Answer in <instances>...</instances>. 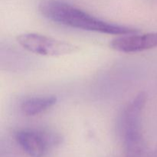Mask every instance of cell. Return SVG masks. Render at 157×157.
<instances>
[{"label": "cell", "instance_id": "1", "mask_svg": "<svg viewBox=\"0 0 157 157\" xmlns=\"http://www.w3.org/2000/svg\"><path fill=\"white\" fill-rule=\"evenodd\" d=\"M40 12L50 21L71 28L115 35L138 33L139 30L104 21L85 11L59 0H44Z\"/></svg>", "mask_w": 157, "mask_h": 157}, {"label": "cell", "instance_id": "2", "mask_svg": "<svg viewBox=\"0 0 157 157\" xmlns=\"http://www.w3.org/2000/svg\"><path fill=\"white\" fill-rule=\"evenodd\" d=\"M17 41L28 52L43 56L59 57L78 51L75 44L37 33L21 34L17 37Z\"/></svg>", "mask_w": 157, "mask_h": 157}, {"label": "cell", "instance_id": "3", "mask_svg": "<svg viewBox=\"0 0 157 157\" xmlns=\"http://www.w3.org/2000/svg\"><path fill=\"white\" fill-rule=\"evenodd\" d=\"M15 140L30 157H45L51 146L59 141V138L53 133L28 129L17 132Z\"/></svg>", "mask_w": 157, "mask_h": 157}, {"label": "cell", "instance_id": "4", "mask_svg": "<svg viewBox=\"0 0 157 157\" xmlns=\"http://www.w3.org/2000/svg\"><path fill=\"white\" fill-rule=\"evenodd\" d=\"M138 33L121 35L114 38L110 41V48L123 53H136L157 48V32L142 35Z\"/></svg>", "mask_w": 157, "mask_h": 157}, {"label": "cell", "instance_id": "5", "mask_svg": "<svg viewBox=\"0 0 157 157\" xmlns=\"http://www.w3.org/2000/svg\"><path fill=\"white\" fill-rule=\"evenodd\" d=\"M121 137L124 141L125 157H157L156 152L144 140L142 130L129 132Z\"/></svg>", "mask_w": 157, "mask_h": 157}, {"label": "cell", "instance_id": "6", "mask_svg": "<svg viewBox=\"0 0 157 157\" xmlns=\"http://www.w3.org/2000/svg\"><path fill=\"white\" fill-rule=\"evenodd\" d=\"M58 101L55 96L35 97L25 100L21 104V110L26 116H35L53 107Z\"/></svg>", "mask_w": 157, "mask_h": 157}]
</instances>
